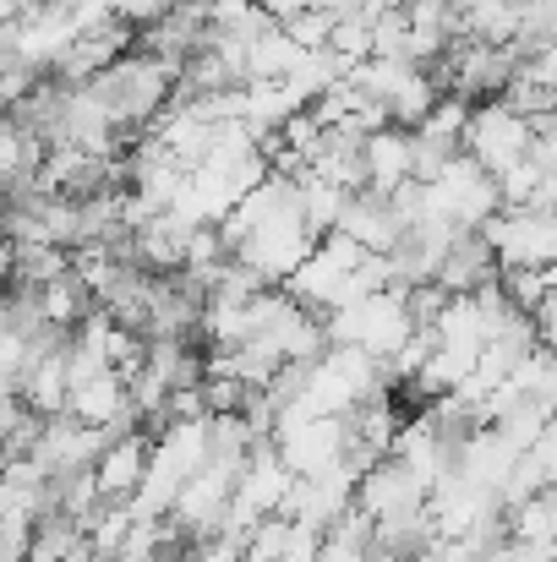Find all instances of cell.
Returning <instances> with one entry per match:
<instances>
[{
	"label": "cell",
	"instance_id": "cell-1",
	"mask_svg": "<svg viewBox=\"0 0 557 562\" xmlns=\"http://www.w3.org/2000/svg\"><path fill=\"white\" fill-rule=\"evenodd\" d=\"M176 82H181V66H176V60H159V55H148V49L132 44V49L115 55L104 71H93L82 88H88L93 104L110 115V126H115L126 143H137V137L154 126V115L170 104Z\"/></svg>",
	"mask_w": 557,
	"mask_h": 562
},
{
	"label": "cell",
	"instance_id": "cell-2",
	"mask_svg": "<svg viewBox=\"0 0 557 562\" xmlns=\"http://www.w3.org/2000/svg\"><path fill=\"white\" fill-rule=\"evenodd\" d=\"M318 246V235L307 229V218L296 213V181H290V191L230 246V257H241L263 284H285L296 268H301V257Z\"/></svg>",
	"mask_w": 557,
	"mask_h": 562
},
{
	"label": "cell",
	"instance_id": "cell-3",
	"mask_svg": "<svg viewBox=\"0 0 557 562\" xmlns=\"http://www.w3.org/2000/svg\"><path fill=\"white\" fill-rule=\"evenodd\" d=\"M421 191H426V218H448L454 229H481L503 207L498 181L470 154H454L432 181H421Z\"/></svg>",
	"mask_w": 557,
	"mask_h": 562
},
{
	"label": "cell",
	"instance_id": "cell-4",
	"mask_svg": "<svg viewBox=\"0 0 557 562\" xmlns=\"http://www.w3.org/2000/svg\"><path fill=\"white\" fill-rule=\"evenodd\" d=\"M459 148L498 181L503 170H514V165L525 159V148H531V121H525L514 104H503V99H481V104H470V115H465Z\"/></svg>",
	"mask_w": 557,
	"mask_h": 562
},
{
	"label": "cell",
	"instance_id": "cell-5",
	"mask_svg": "<svg viewBox=\"0 0 557 562\" xmlns=\"http://www.w3.org/2000/svg\"><path fill=\"white\" fill-rule=\"evenodd\" d=\"M498 268H553L557 257V224L542 207H498L481 224Z\"/></svg>",
	"mask_w": 557,
	"mask_h": 562
},
{
	"label": "cell",
	"instance_id": "cell-6",
	"mask_svg": "<svg viewBox=\"0 0 557 562\" xmlns=\"http://www.w3.org/2000/svg\"><path fill=\"white\" fill-rule=\"evenodd\" d=\"M498 273H503V268H498L487 235H481V229H454V240L443 246V257H437V268H432V284L448 290V295H470V290H481V284H498Z\"/></svg>",
	"mask_w": 557,
	"mask_h": 562
},
{
	"label": "cell",
	"instance_id": "cell-7",
	"mask_svg": "<svg viewBox=\"0 0 557 562\" xmlns=\"http://www.w3.org/2000/svg\"><path fill=\"white\" fill-rule=\"evenodd\" d=\"M143 464H148V431L143 426L110 437L104 453L93 459V492H99V503H126L137 492V481H143Z\"/></svg>",
	"mask_w": 557,
	"mask_h": 562
},
{
	"label": "cell",
	"instance_id": "cell-8",
	"mask_svg": "<svg viewBox=\"0 0 557 562\" xmlns=\"http://www.w3.org/2000/svg\"><path fill=\"white\" fill-rule=\"evenodd\" d=\"M361 143H367V132L323 126L318 143H312V154H307V170L323 176V181H334V187H345V191H361L367 187V154H361Z\"/></svg>",
	"mask_w": 557,
	"mask_h": 562
},
{
	"label": "cell",
	"instance_id": "cell-9",
	"mask_svg": "<svg viewBox=\"0 0 557 562\" xmlns=\"http://www.w3.org/2000/svg\"><path fill=\"white\" fill-rule=\"evenodd\" d=\"M339 235H350L361 251H388L393 240H399V213H393V202L382 196V191H371V187H361V191H350L345 196V207H339V224H334Z\"/></svg>",
	"mask_w": 557,
	"mask_h": 562
},
{
	"label": "cell",
	"instance_id": "cell-10",
	"mask_svg": "<svg viewBox=\"0 0 557 562\" xmlns=\"http://www.w3.org/2000/svg\"><path fill=\"white\" fill-rule=\"evenodd\" d=\"M361 154H367V187L371 191L388 196L399 181H410V132H404V126H377V132H367Z\"/></svg>",
	"mask_w": 557,
	"mask_h": 562
},
{
	"label": "cell",
	"instance_id": "cell-11",
	"mask_svg": "<svg viewBox=\"0 0 557 562\" xmlns=\"http://www.w3.org/2000/svg\"><path fill=\"white\" fill-rule=\"evenodd\" d=\"M345 196H350V191L334 187V181H323V176H312V170H301V176H296V213L307 218V229H312V235H328V229L339 224Z\"/></svg>",
	"mask_w": 557,
	"mask_h": 562
},
{
	"label": "cell",
	"instance_id": "cell-12",
	"mask_svg": "<svg viewBox=\"0 0 557 562\" xmlns=\"http://www.w3.org/2000/svg\"><path fill=\"white\" fill-rule=\"evenodd\" d=\"M323 49H334L345 66H356V60H367L371 55V16L367 11H350V16H334V27H328V38H323Z\"/></svg>",
	"mask_w": 557,
	"mask_h": 562
},
{
	"label": "cell",
	"instance_id": "cell-13",
	"mask_svg": "<svg viewBox=\"0 0 557 562\" xmlns=\"http://www.w3.org/2000/svg\"><path fill=\"white\" fill-rule=\"evenodd\" d=\"M16 11H22V0H0V22H11Z\"/></svg>",
	"mask_w": 557,
	"mask_h": 562
}]
</instances>
